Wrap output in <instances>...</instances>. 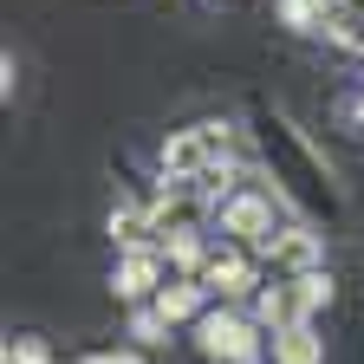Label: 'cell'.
<instances>
[{
	"label": "cell",
	"mask_w": 364,
	"mask_h": 364,
	"mask_svg": "<svg viewBox=\"0 0 364 364\" xmlns=\"http://www.w3.org/2000/svg\"><path fill=\"white\" fill-rule=\"evenodd\" d=\"M202 351L215 364H254L260 358V332L247 318H235V312H215V318H202Z\"/></svg>",
	"instance_id": "6da1fadb"
},
{
	"label": "cell",
	"mask_w": 364,
	"mask_h": 364,
	"mask_svg": "<svg viewBox=\"0 0 364 364\" xmlns=\"http://www.w3.org/2000/svg\"><path fill=\"white\" fill-rule=\"evenodd\" d=\"M260 247L273 254V267H287V273H312V254H318V241L306 235V228H280V235H267Z\"/></svg>",
	"instance_id": "7a4b0ae2"
},
{
	"label": "cell",
	"mask_w": 364,
	"mask_h": 364,
	"mask_svg": "<svg viewBox=\"0 0 364 364\" xmlns=\"http://www.w3.org/2000/svg\"><path fill=\"white\" fill-rule=\"evenodd\" d=\"M326 345L312 338V326H293V332H273V364H318Z\"/></svg>",
	"instance_id": "3957f363"
},
{
	"label": "cell",
	"mask_w": 364,
	"mask_h": 364,
	"mask_svg": "<svg viewBox=\"0 0 364 364\" xmlns=\"http://www.w3.org/2000/svg\"><path fill=\"white\" fill-rule=\"evenodd\" d=\"M150 287H156V254H150V247L124 254V267H117V293H124V299H144Z\"/></svg>",
	"instance_id": "277c9868"
},
{
	"label": "cell",
	"mask_w": 364,
	"mask_h": 364,
	"mask_svg": "<svg viewBox=\"0 0 364 364\" xmlns=\"http://www.w3.org/2000/svg\"><path fill=\"white\" fill-rule=\"evenodd\" d=\"M196 306H202V287H196V280H169V287L156 293V312L169 318V326H182V318H196Z\"/></svg>",
	"instance_id": "5b68a950"
}]
</instances>
